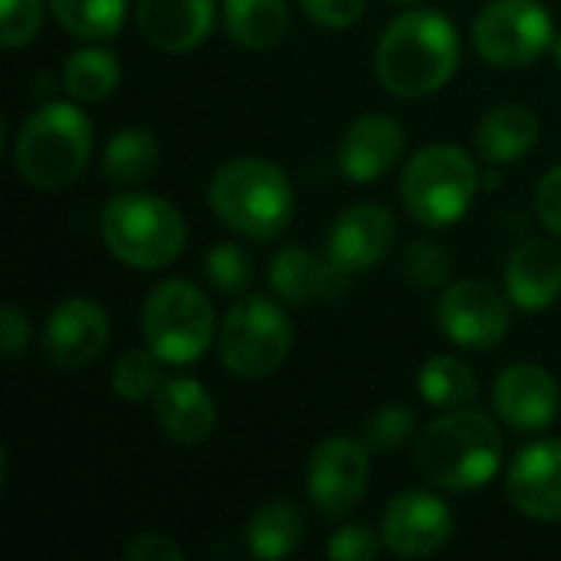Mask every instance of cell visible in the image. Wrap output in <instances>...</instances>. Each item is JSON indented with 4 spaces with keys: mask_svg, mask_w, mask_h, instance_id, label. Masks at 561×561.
<instances>
[{
    "mask_svg": "<svg viewBox=\"0 0 561 561\" xmlns=\"http://www.w3.org/2000/svg\"><path fill=\"white\" fill-rule=\"evenodd\" d=\"M368 454L365 440L355 437H325L312 450L306 467V496L322 516L342 519L362 506L371 480Z\"/></svg>",
    "mask_w": 561,
    "mask_h": 561,
    "instance_id": "8fae6325",
    "label": "cell"
},
{
    "mask_svg": "<svg viewBox=\"0 0 561 561\" xmlns=\"http://www.w3.org/2000/svg\"><path fill=\"white\" fill-rule=\"evenodd\" d=\"M463 46L454 20L440 10L421 7L398 13L375 49V72L378 82L398 99H424L440 92L457 66Z\"/></svg>",
    "mask_w": 561,
    "mask_h": 561,
    "instance_id": "6da1fadb",
    "label": "cell"
},
{
    "mask_svg": "<svg viewBox=\"0 0 561 561\" xmlns=\"http://www.w3.org/2000/svg\"><path fill=\"white\" fill-rule=\"evenodd\" d=\"M161 358L145 345V348H128L112 368V391L128 401V404H145L154 398L158 385L164 381L161 375Z\"/></svg>",
    "mask_w": 561,
    "mask_h": 561,
    "instance_id": "f1b7e54d",
    "label": "cell"
},
{
    "mask_svg": "<svg viewBox=\"0 0 561 561\" xmlns=\"http://www.w3.org/2000/svg\"><path fill=\"white\" fill-rule=\"evenodd\" d=\"M391 3H401V7H414V3H421V0H391Z\"/></svg>",
    "mask_w": 561,
    "mask_h": 561,
    "instance_id": "ab89813d",
    "label": "cell"
},
{
    "mask_svg": "<svg viewBox=\"0 0 561 561\" xmlns=\"http://www.w3.org/2000/svg\"><path fill=\"white\" fill-rule=\"evenodd\" d=\"M204 279L224 296H243L253 283V260L243 247L224 240L204 253Z\"/></svg>",
    "mask_w": 561,
    "mask_h": 561,
    "instance_id": "1f68e13d",
    "label": "cell"
},
{
    "mask_svg": "<svg viewBox=\"0 0 561 561\" xmlns=\"http://www.w3.org/2000/svg\"><path fill=\"white\" fill-rule=\"evenodd\" d=\"M385 549L381 533L362 526V523H348L342 529H335L325 542V556L332 561H375Z\"/></svg>",
    "mask_w": 561,
    "mask_h": 561,
    "instance_id": "836d02e7",
    "label": "cell"
},
{
    "mask_svg": "<svg viewBox=\"0 0 561 561\" xmlns=\"http://www.w3.org/2000/svg\"><path fill=\"white\" fill-rule=\"evenodd\" d=\"M506 496L536 523H561V440H536L516 454Z\"/></svg>",
    "mask_w": 561,
    "mask_h": 561,
    "instance_id": "e0dca14e",
    "label": "cell"
},
{
    "mask_svg": "<svg viewBox=\"0 0 561 561\" xmlns=\"http://www.w3.org/2000/svg\"><path fill=\"white\" fill-rule=\"evenodd\" d=\"M417 434V414L408 404H381L362 427V440L371 454L388 457L401 450L411 437Z\"/></svg>",
    "mask_w": 561,
    "mask_h": 561,
    "instance_id": "4dcf8cb0",
    "label": "cell"
},
{
    "mask_svg": "<svg viewBox=\"0 0 561 561\" xmlns=\"http://www.w3.org/2000/svg\"><path fill=\"white\" fill-rule=\"evenodd\" d=\"M158 161H161L158 138L148 128L128 125L108 138L102 151V174L118 187H135L154 174Z\"/></svg>",
    "mask_w": 561,
    "mask_h": 561,
    "instance_id": "d4e9b609",
    "label": "cell"
},
{
    "mask_svg": "<svg viewBox=\"0 0 561 561\" xmlns=\"http://www.w3.org/2000/svg\"><path fill=\"white\" fill-rule=\"evenodd\" d=\"M293 352V322L286 309L266 296H240L220 329L217 355L233 378L260 381L276 375Z\"/></svg>",
    "mask_w": 561,
    "mask_h": 561,
    "instance_id": "ba28073f",
    "label": "cell"
},
{
    "mask_svg": "<svg viewBox=\"0 0 561 561\" xmlns=\"http://www.w3.org/2000/svg\"><path fill=\"white\" fill-rule=\"evenodd\" d=\"M348 273H342L329 256H312L299 243L283 247L270 260V286L289 306H309L316 299L335 302L348 293Z\"/></svg>",
    "mask_w": 561,
    "mask_h": 561,
    "instance_id": "44dd1931",
    "label": "cell"
},
{
    "mask_svg": "<svg viewBox=\"0 0 561 561\" xmlns=\"http://www.w3.org/2000/svg\"><path fill=\"white\" fill-rule=\"evenodd\" d=\"M414 467L437 490H483L503 467V434L496 421L480 408L444 411L421 431Z\"/></svg>",
    "mask_w": 561,
    "mask_h": 561,
    "instance_id": "7a4b0ae2",
    "label": "cell"
},
{
    "mask_svg": "<svg viewBox=\"0 0 561 561\" xmlns=\"http://www.w3.org/2000/svg\"><path fill=\"white\" fill-rule=\"evenodd\" d=\"M49 0H0V43L20 49L36 39L46 20Z\"/></svg>",
    "mask_w": 561,
    "mask_h": 561,
    "instance_id": "d6a6232c",
    "label": "cell"
},
{
    "mask_svg": "<svg viewBox=\"0 0 561 561\" xmlns=\"http://www.w3.org/2000/svg\"><path fill=\"white\" fill-rule=\"evenodd\" d=\"M306 16L325 30H345L358 23L368 10V0H299Z\"/></svg>",
    "mask_w": 561,
    "mask_h": 561,
    "instance_id": "e575fe53",
    "label": "cell"
},
{
    "mask_svg": "<svg viewBox=\"0 0 561 561\" xmlns=\"http://www.w3.org/2000/svg\"><path fill=\"white\" fill-rule=\"evenodd\" d=\"M480 194V168L473 158L450 141L421 148L401 174L404 210L431 230L454 227Z\"/></svg>",
    "mask_w": 561,
    "mask_h": 561,
    "instance_id": "8992f818",
    "label": "cell"
},
{
    "mask_svg": "<svg viewBox=\"0 0 561 561\" xmlns=\"http://www.w3.org/2000/svg\"><path fill=\"white\" fill-rule=\"evenodd\" d=\"M135 20L148 46L161 53H191L210 36L217 23V3L214 0H138Z\"/></svg>",
    "mask_w": 561,
    "mask_h": 561,
    "instance_id": "ffe728a7",
    "label": "cell"
},
{
    "mask_svg": "<svg viewBox=\"0 0 561 561\" xmlns=\"http://www.w3.org/2000/svg\"><path fill=\"white\" fill-rule=\"evenodd\" d=\"M506 296L523 312H546L561 299V247L556 237H526L506 260Z\"/></svg>",
    "mask_w": 561,
    "mask_h": 561,
    "instance_id": "d6986e66",
    "label": "cell"
},
{
    "mask_svg": "<svg viewBox=\"0 0 561 561\" xmlns=\"http://www.w3.org/2000/svg\"><path fill=\"white\" fill-rule=\"evenodd\" d=\"M552 59H556V66L561 69V33H556V43H552Z\"/></svg>",
    "mask_w": 561,
    "mask_h": 561,
    "instance_id": "f35d334b",
    "label": "cell"
},
{
    "mask_svg": "<svg viewBox=\"0 0 561 561\" xmlns=\"http://www.w3.org/2000/svg\"><path fill=\"white\" fill-rule=\"evenodd\" d=\"M128 561H181L184 552L178 549V542L164 533H138L125 552H122Z\"/></svg>",
    "mask_w": 561,
    "mask_h": 561,
    "instance_id": "8d00e7d4",
    "label": "cell"
},
{
    "mask_svg": "<svg viewBox=\"0 0 561 561\" xmlns=\"http://www.w3.org/2000/svg\"><path fill=\"white\" fill-rule=\"evenodd\" d=\"M92 158V122L72 102H46L30 112L13 138L16 174L39 187L56 191L72 184Z\"/></svg>",
    "mask_w": 561,
    "mask_h": 561,
    "instance_id": "277c9868",
    "label": "cell"
},
{
    "mask_svg": "<svg viewBox=\"0 0 561 561\" xmlns=\"http://www.w3.org/2000/svg\"><path fill=\"white\" fill-rule=\"evenodd\" d=\"M158 431L178 447L204 444L217 427V401L214 394L187 375H164L151 398Z\"/></svg>",
    "mask_w": 561,
    "mask_h": 561,
    "instance_id": "ac0fdd59",
    "label": "cell"
},
{
    "mask_svg": "<svg viewBox=\"0 0 561 561\" xmlns=\"http://www.w3.org/2000/svg\"><path fill=\"white\" fill-rule=\"evenodd\" d=\"M378 533L398 559H434L454 536V513L437 493L404 490L385 506Z\"/></svg>",
    "mask_w": 561,
    "mask_h": 561,
    "instance_id": "4fadbf2b",
    "label": "cell"
},
{
    "mask_svg": "<svg viewBox=\"0 0 561 561\" xmlns=\"http://www.w3.org/2000/svg\"><path fill=\"white\" fill-rule=\"evenodd\" d=\"M302 539H306V519L286 500L263 503L250 516L247 533H243L247 552L260 561H276L293 556L302 546Z\"/></svg>",
    "mask_w": 561,
    "mask_h": 561,
    "instance_id": "cb8c5ba5",
    "label": "cell"
},
{
    "mask_svg": "<svg viewBox=\"0 0 561 561\" xmlns=\"http://www.w3.org/2000/svg\"><path fill=\"white\" fill-rule=\"evenodd\" d=\"M404 141V125L394 115L368 112L345 128L335 151V164L352 184H371L398 164Z\"/></svg>",
    "mask_w": 561,
    "mask_h": 561,
    "instance_id": "2e32d148",
    "label": "cell"
},
{
    "mask_svg": "<svg viewBox=\"0 0 561 561\" xmlns=\"http://www.w3.org/2000/svg\"><path fill=\"white\" fill-rule=\"evenodd\" d=\"M118 82H122L118 56L102 46H82L69 53L62 66V89L69 92V99L85 105L105 102L118 89Z\"/></svg>",
    "mask_w": 561,
    "mask_h": 561,
    "instance_id": "4316f807",
    "label": "cell"
},
{
    "mask_svg": "<svg viewBox=\"0 0 561 561\" xmlns=\"http://www.w3.org/2000/svg\"><path fill=\"white\" fill-rule=\"evenodd\" d=\"M230 39L243 49H273L289 33L286 0H224L220 7Z\"/></svg>",
    "mask_w": 561,
    "mask_h": 561,
    "instance_id": "603a6c76",
    "label": "cell"
},
{
    "mask_svg": "<svg viewBox=\"0 0 561 561\" xmlns=\"http://www.w3.org/2000/svg\"><path fill=\"white\" fill-rule=\"evenodd\" d=\"M539 141V118L529 105L510 102L496 105L480 118L477 128V151L486 164H513L526 158Z\"/></svg>",
    "mask_w": 561,
    "mask_h": 561,
    "instance_id": "7402d4cb",
    "label": "cell"
},
{
    "mask_svg": "<svg viewBox=\"0 0 561 561\" xmlns=\"http://www.w3.org/2000/svg\"><path fill=\"white\" fill-rule=\"evenodd\" d=\"M510 296H500L483 279H457L437 299L440 332L467 352H490L506 342L513 325Z\"/></svg>",
    "mask_w": 561,
    "mask_h": 561,
    "instance_id": "30bf717a",
    "label": "cell"
},
{
    "mask_svg": "<svg viewBox=\"0 0 561 561\" xmlns=\"http://www.w3.org/2000/svg\"><path fill=\"white\" fill-rule=\"evenodd\" d=\"M112 322L92 296H69L49 309L43 322V355L59 371L89 368L108 345Z\"/></svg>",
    "mask_w": 561,
    "mask_h": 561,
    "instance_id": "7c38bea8",
    "label": "cell"
},
{
    "mask_svg": "<svg viewBox=\"0 0 561 561\" xmlns=\"http://www.w3.org/2000/svg\"><path fill=\"white\" fill-rule=\"evenodd\" d=\"M49 10L69 36L105 43L125 26L128 0H49Z\"/></svg>",
    "mask_w": 561,
    "mask_h": 561,
    "instance_id": "83f0119b",
    "label": "cell"
},
{
    "mask_svg": "<svg viewBox=\"0 0 561 561\" xmlns=\"http://www.w3.org/2000/svg\"><path fill=\"white\" fill-rule=\"evenodd\" d=\"M207 207L243 240H276L296 214L286 171L270 158H233L220 164L207 184Z\"/></svg>",
    "mask_w": 561,
    "mask_h": 561,
    "instance_id": "3957f363",
    "label": "cell"
},
{
    "mask_svg": "<svg viewBox=\"0 0 561 561\" xmlns=\"http://www.w3.org/2000/svg\"><path fill=\"white\" fill-rule=\"evenodd\" d=\"M217 312L191 279L158 283L141 306V339L164 365H194L217 339Z\"/></svg>",
    "mask_w": 561,
    "mask_h": 561,
    "instance_id": "52a82bcc",
    "label": "cell"
},
{
    "mask_svg": "<svg viewBox=\"0 0 561 561\" xmlns=\"http://www.w3.org/2000/svg\"><path fill=\"white\" fill-rule=\"evenodd\" d=\"M398 237V224L385 204L362 201L335 214L329 233H325V256L348 276H358L371 266H378Z\"/></svg>",
    "mask_w": 561,
    "mask_h": 561,
    "instance_id": "5bb4252c",
    "label": "cell"
},
{
    "mask_svg": "<svg viewBox=\"0 0 561 561\" xmlns=\"http://www.w3.org/2000/svg\"><path fill=\"white\" fill-rule=\"evenodd\" d=\"M417 391L431 408L454 411V408H467L480 398V381L463 358L434 355L417 371Z\"/></svg>",
    "mask_w": 561,
    "mask_h": 561,
    "instance_id": "484cf974",
    "label": "cell"
},
{
    "mask_svg": "<svg viewBox=\"0 0 561 561\" xmlns=\"http://www.w3.org/2000/svg\"><path fill=\"white\" fill-rule=\"evenodd\" d=\"M105 250L131 270H164L187 247V224L181 210L148 191L115 194L99 217Z\"/></svg>",
    "mask_w": 561,
    "mask_h": 561,
    "instance_id": "5b68a950",
    "label": "cell"
},
{
    "mask_svg": "<svg viewBox=\"0 0 561 561\" xmlns=\"http://www.w3.org/2000/svg\"><path fill=\"white\" fill-rule=\"evenodd\" d=\"M30 342V319L20 306L7 302L0 309V348H3V358H20L23 348Z\"/></svg>",
    "mask_w": 561,
    "mask_h": 561,
    "instance_id": "74e56055",
    "label": "cell"
},
{
    "mask_svg": "<svg viewBox=\"0 0 561 561\" xmlns=\"http://www.w3.org/2000/svg\"><path fill=\"white\" fill-rule=\"evenodd\" d=\"M493 411L496 417L519 431V434H539L546 431L561 404V388L556 375L533 362H516L503 368L493 381Z\"/></svg>",
    "mask_w": 561,
    "mask_h": 561,
    "instance_id": "9a60e30c",
    "label": "cell"
},
{
    "mask_svg": "<svg viewBox=\"0 0 561 561\" xmlns=\"http://www.w3.org/2000/svg\"><path fill=\"white\" fill-rule=\"evenodd\" d=\"M556 43V20L542 0H490L473 20V46L496 69H526Z\"/></svg>",
    "mask_w": 561,
    "mask_h": 561,
    "instance_id": "9c48e42d",
    "label": "cell"
},
{
    "mask_svg": "<svg viewBox=\"0 0 561 561\" xmlns=\"http://www.w3.org/2000/svg\"><path fill=\"white\" fill-rule=\"evenodd\" d=\"M401 273L414 289H444L454 273V256L444 243L421 237L401 253Z\"/></svg>",
    "mask_w": 561,
    "mask_h": 561,
    "instance_id": "f546056e",
    "label": "cell"
},
{
    "mask_svg": "<svg viewBox=\"0 0 561 561\" xmlns=\"http://www.w3.org/2000/svg\"><path fill=\"white\" fill-rule=\"evenodd\" d=\"M536 214L542 220V227L561 240V164L542 174L539 187H536Z\"/></svg>",
    "mask_w": 561,
    "mask_h": 561,
    "instance_id": "d590c367",
    "label": "cell"
}]
</instances>
